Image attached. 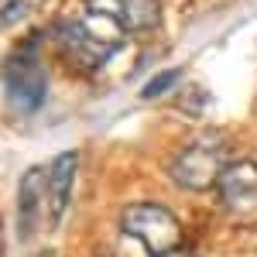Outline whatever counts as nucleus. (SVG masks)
<instances>
[{
	"label": "nucleus",
	"instance_id": "obj_4",
	"mask_svg": "<svg viewBox=\"0 0 257 257\" xmlns=\"http://www.w3.org/2000/svg\"><path fill=\"white\" fill-rule=\"evenodd\" d=\"M52 38L62 48V55L79 65L82 72H93L103 62L117 52V41L110 35H103L93 21H59L52 28Z\"/></svg>",
	"mask_w": 257,
	"mask_h": 257
},
{
	"label": "nucleus",
	"instance_id": "obj_6",
	"mask_svg": "<svg viewBox=\"0 0 257 257\" xmlns=\"http://www.w3.org/2000/svg\"><path fill=\"white\" fill-rule=\"evenodd\" d=\"M219 199L230 213H257V165L254 161H233L216 182Z\"/></svg>",
	"mask_w": 257,
	"mask_h": 257
},
{
	"label": "nucleus",
	"instance_id": "obj_8",
	"mask_svg": "<svg viewBox=\"0 0 257 257\" xmlns=\"http://www.w3.org/2000/svg\"><path fill=\"white\" fill-rule=\"evenodd\" d=\"M48 199V172L45 168H31L24 172L18 189V230L21 237H28L35 226H38V213Z\"/></svg>",
	"mask_w": 257,
	"mask_h": 257
},
{
	"label": "nucleus",
	"instance_id": "obj_11",
	"mask_svg": "<svg viewBox=\"0 0 257 257\" xmlns=\"http://www.w3.org/2000/svg\"><path fill=\"white\" fill-rule=\"evenodd\" d=\"M165 257H196V254H185V250H175V254H165Z\"/></svg>",
	"mask_w": 257,
	"mask_h": 257
},
{
	"label": "nucleus",
	"instance_id": "obj_1",
	"mask_svg": "<svg viewBox=\"0 0 257 257\" xmlns=\"http://www.w3.org/2000/svg\"><path fill=\"white\" fill-rule=\"evenodd\" d=\"M226 172V138L216 131H202L189 141L172 161V178L185 192H206Z\"/></svg>",
	"mask_w": 257,
	"mask_h": 257
},
{
	"label": "nucleus",
	"instance_id": "obj_5",
	"mask_svg": "<svg viewBox=\"0 0 257 257\" xmlns=\"http://www.w3.org/2000/svg\"><path fill=\"white\" fill-rule=\"evenodd\" d=\"M86 11L110 21L120 31H155L161 24L158 0H86Z\"/></svg>",
	"mask_w": 257,
	"mask_h": 257
},
{
	"label": "nucleus",
	"instance_id": "obj_7",
	"mask_svg": "<svg viewBox=\"0 0 257 257\" xmlns=\"http://www.w3.org/2000/svg\"><path fill=\"white\" fill-rule=\"evenodd\" d=\"M76 172H79V151H62L48 168V216H52V223H62L65 209H69Z\"/></svg>",
	"mask_w": 257,
	"mask_h": 257
},
{
	"label": "nucleus",
	"instance_id": "obj_2",
	"mask_svg": "<svg viewBox=\"0 0 257 257\" xmlns=\"http://www.w3.org/2000/svg\"><path fill=\"white\" fill-rule=\"evenodd\" d=\"M120 230L131 240H138L141 247L151 257H165L175 254L182 247V223L172 209H165L158 202H138V206H127L123 216H120Z\"/></svg>",
	"mask_w": 257,
	"mask_h": 257
},
{
	"label": "nucleus",
	"instance_id": "obj_9",
	"mask_svg": "<svg viewBox=\"0 0 257 257\" xmlns=\"http://www.w3.org/2000/svg\"><path fill=\"white\" fill-rule=\"evenodd\" d=\"M178 76H182V69H165V72H158L155 79L141 89V96H144V99H158L165 89H172V86L178 82Z\"/></svg>",
	"mask_w": 257,
	"mask_h": 257
},
{
	"label": "nucleus",
	"instance_id": "obj_10",
	"mask_svg": "<svg viewBox=\"0 0 257 257\" xmlns=\"http://www.w3.org/2000/svg\"><path fill=\"white\" fill-rule=\"evenodd\" d=\"M24 7H28L24 0H14V4H11L7 11H0V24H11V21H18V18H14V14H21Z\"/></svg>",
	"mask_w": 257,
	"mask_h": 257
},
{
	"label": "nucleus",
	"instance_id": "obj_12",
	"mask_svg": "<svg viewBox=\"0 0 257 257\" xmlns=\"http://www.w3.org/2000/svg\"><path fill=\"white\" fill-rule=\"evenodd\" d=\"M41 257H52V254H41Z\"/></svg>",
	"mask_w": 257,
	"mask_h": 257
},
{
	"label": "nucleus",
	"instance_id": "obj_3",
	"mask_svg": "<svg viewBox=\"0 0 257 257\" xmlns=\"http://www.w3.org/2000/svg\"><path fill=\"white\" fill-rule=\"evenodd\" d=\"M4 89L11 106L21 113H35L45 96H48V72L41 65L38 52L31 48V41H24L18 52H11V59L4 62Z\"/></svg>",
	"mask_w": 257,
	"mask_h": 257
}]
</instances>
